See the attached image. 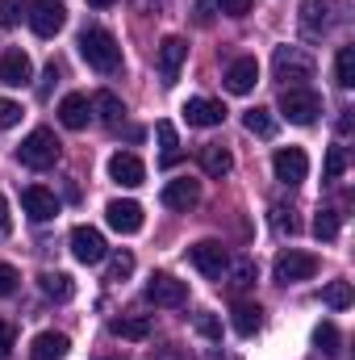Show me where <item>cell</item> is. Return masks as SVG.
Listing matches in <instances>:
<instances>
[{
  "instance_id": "obj_1",
  "label": "cell",
  "mask_w": 355,
  "mask_h": 360,
  "mask_svg": "<svg viewBox=\"0 0 355 360\" xmlns=\"http://www.w3.org/2000/svg\"><path fill=\"white\" fill-rule=\"evenodd\" d=\"M76 46H80V59L88 63L92 72H100V76H117V72H121V46H117V38H113L105 25L80 30Z\"/></svg>"
},
{
  "instance_id": "obj_2",
  "label": "cell",
  "mask_w": 355,
  "mask_h": 360,
  "mask_svg": "<svg viewBox=\"0 0 355 360\" xmlns=\"http://www.w3.org/2000/svg\"><path fill=\"white\" fill-rule=\"evenodd\" d=\"M59 155H63V147H59L55 130H46V126H38L34 134H25V139H21V147H17V160H21L25 168H34V172L55 168V160H59Z\"/></svg>"
},
{
  "instance_id": "obj_3",
  "label": "cell",
  "mask_w": 355,
  "mask_h": 360,
  "mask_svg": "<svg viewBox=\"0 0 355 360\" xmlns=\"http://www.w3.org/2000/svg\"><path fill=\"white\" fill-rule=\"evenodd\" d=\"M272 72H276V80H284L288 89H297L301 80L314 76V55H309L305 46H276V55H272Z\"/></svg>"
},
{
  "instance_id": "obj_4",
  "label": "cell",
  "mask_w": 355,
  "mask_h": 360,
  "mask_svg": "<svg viewBox=\"0 0 355 360\" xmlns=\"http://www.w3.org/2000/svg\"><path fill=\"white\" fill-rule=\"evenodd\" d=\"M318 113H322V96H318L314 89L297 84V89L280 92V117H288L293 126H314Z\"/></svg>"
},
{
  "instance_id": "obj_5",
  "label": "cell",
  "mask_w": 355,
  "mask_h": 360,
  "mask_svg": "<svg viewBox=\"0 0 355 360\" xmlns=\"http://www.w3.org/2000/svg\"><path fill=\"white\" fill-rule=\"evenodd\" d=\"M339 21H343V4L339 0H301V30L309 38L330 34Z\"/></svg>"
},
{
  "instance_id": "obj_6",
  "label": "cell",
  "mask_w": 355,
  "mask_h": 360,
  "mask_svg": "<svg viewBox=\"0 0 355 360\" xmlns=\"http://www.w3.org/2000/svg\"><path fill=\"white\" fill-rule=\"evenodd\" d=\"M188 264L201 272V276H209V281H222L226 269H230V256H226V248L217 239H201V243L188 248Z\"/></svg>"
},
{
  "instance_id": "obj_7",
  "label": "cell",
  "mask_w": 355,
  "mask_h": 360,
  "mask_svg": "<svg viewBox=\"0 0 355 360\" xmlns=\"http://www.w3.org/2000/svg\"><path fill=\"white\" fill-rule=\"evenodd\" d=\"M272 272H276V281H280V285H297V281H309V276L318 272V256L288 248V252H280V256H276Z\"/></svg>"
},
{
  "instance_id": "obj_8",
  "label": "cell",
  "mask_w": 355,
  "mask_h": 360,
  "mask_svg": "<svg viewBox=\"0 0 355 360\" xmlns=\"http://www.w3.org/2000/svg\"><path fill=\"white\" fill-rule=\"evenodd\" d=\"M67 25V8L59 0H29V30L38 38H55Z\"/></svg>"
},
{
  "instance_id": "obj_9",
  "label": "cell",
  "mask_w": 355,
  "mask_h": 360,
  "mask_svg": "<svg viewBox=\"0 0 355 360\" xmlns=\"http://www.w3.org/2000/svg\"><path fill=\"white\" fill-rule=\"evenodd\" d=\"M272 172L280 184H288V188H297L301 180L309 176V155L301 151V147H280L276 155H272Z\"/></svg>"
},
{
  "instance_id": "obj_10",
  "label": "cell",
  "mask_w": 355,
  "mask_h": 360,
  "mask_svg": "<svg viewBox=\"0 0 355 360\" xmlns=\"http://www.w3.org/2000/svg\"><path fill=\"white\" fill-rule=\"evenodd\" d=\"M72 256L80 264H100L109 256V243H105V235L96 226H76L72 231Z\"/></svg>"
},
{
  "instance_id": "obj_11",
  "label": "cell",
  "mask_w": 355,
  "mask_h": 360,
  "mask_svg": "<svg viewBox=\"0 0 355 360\" xmlns=\"http://www.w3.org/2000/svg\"><path fill=\"white\" fill-rule=\"evenodd\" d=\"M21 210L34 222H51V218H59V197L51 188H42V184H25L21 188Z\"/></svg>"
},
{
  "instance_id": "obj_12",
  "label": "cell",
  "mask_w": 355,
  "mask_h": 360,
  "mask_svg": "<svg viewBox=\"0 0 355 360\" xmlns=\"http://www.w3.org/2000/svg\"><path fill=\"white\" fill-rule=\"evenodd\" d=\"M184 122L196 126V130L222 126L226 122V105L222 101H209V96H192V101H184Z\"/></svg>"
},
{
  "instance_id": "obj_13",
  "label": "cell",
  "mask_w": 355,
  "mask_h": 360,
  "mask_svg": "<svg viewBox=\"0 0 355 360\" xmlns=\"http://www.w3.org/2000/svg\"><path fill=\"white\" fill-rule=\"evenodd\" d=\"M147 302L151 306H184L188 302V285L168 276V272H155L151 285H147Z\"/></svg>"
},
{
  "instance_id": "obj_14",
  "label": "cell",
  "mask_w": 355,
  "mask_h": 360,
  "mask_svg": "<svg viewBox=\"0 0 355 360\" xmlns=\"http://www.w3.org/2000/svg\"><path fill=\"white\" fill-rule=\"evenodd\" d=\"M29 80H34V63H29V55L17 51V46L4 51V55H0V84H4V89H25Z\"/></svg>"
},
{
  "instance_id": "obj_15",
  "label": "cell",
  "mask_w": 355,
  "mask_h": 360,
  "mask_svg": "<svg viewBox=\"0 0 355 360\" xmlns=\"http://www.w3.org/2000/svg\"><path fill=\"white\" fill-rule=\"evenodd\" d=\"M105 218H109V226L117 231V235H138L142 231V205L138 201H109L105 205Z\"/></svg>"
},
{
  "instance_id": "obj_16",
  "label": "cell",
  "mask_w": 355,
  "mask_h": 360,
  "mask_svg": "<svg viewBox=\"0 0 355 360\" xmlns=\"http://www.w3.org/2000/svg\"><path fill=\"white\" fill-rule=\"evenodd\" d=\"M184 59H188V42H184L180 34H168V38L159 42V76H163V84H176Z\"/></svg>"
},
{
  "instance_id": "obj_17",
  "label": "cell",
  "mask_w": 355,
  "mask_h": 360,
  "mask_svg": "<svg viewBox=\"0 0 355 360\" xmlns=\"http://www.w3.org/2000/svg\"><path fill=\"white\" fill-rule=\"evenodd\" d=\"M226 89L234 92V96H247V92L260 84V63H255V55H243V59H234L230 68H226Z\"/></svg>"
},
{
  "instance_id": "obj_18",
  "label": "cell",
  "mask_w": 355,
  "mask_h": 360,
  "mask_svg": "<svg viewBox=\"0 0 355 360\" xmlns=\"http://www.w3.org/2000/svg\"><path fill=\"white\" fill-rule=\"evenodd\" d=\"M196 201H201V184H196V180L180 176V180H168V184H163V205H168V210L188 214Z\"/></svg>"
},
{
  "instance_id": "obj_19",
  "label": "cell",
  "mask_w": 355,
  "mask_h": 360,
  "mask_svg": "<svg viewBox=\"0 0 355 360\" xmlns=\"http://www.w3.org/2000/svg\"><path fill=\"white\" fill-rule=\"evenodd\" d=\"M59 122H63L67 130H84L92 122V101L84 92H67V96L59 101Z\"/></svg>"
},
{
  "instance_id": "obj_20",
  "label": "cell",
  "mask_w": 355,
  "mask_h": 360,
  "mask_svg": "<svg viewBox=\"0 0 355 360\" xmlns=\"http://www.w3.org/2000/svg\"><path fill=\"white\" fill-rule=\"evenodd\" d=\"M109 176L117 180V184H126V188H138V184L147 180V168H142V160H138V155L117 151V155L109 160Z\"/></svg>"
},
{
  "instance_id": "obj_21",
  "label": "cell",
  "mask_w": 355,
  "mask_h": 360,
  "mask_svg": "<svg viewBox=\"0 0 355 360\" xmlns=\"http://www.w3.org/2000/svg\"><path fill=\"white\" fill-rule=\"evenodd\" d=\"M67 348H72V340H67L63 331H42V335H34V344H29V360H63Z\"/></svg>"
},
{
  "instance_id": "obj_22",
  "label": "cell",
  "mask_w": 355,
  "mask_h": 360,
  "mask_svg": "<svg viewBox=\"0 0 355 360\" xmlns=\"http://www.w3.org/2000/svg\"><path fill=\"white\" fill-rule=\"evenodd\" d=\"M230 327H234L243 340H251V335L264 327V310H260L255 302H239V306H234V314H230Z\"/></svg>"
},
{
  "instance_id": "obj_23",
  "label": "cell",
  "mask_w": 355,
  "mask_h": 360,
  "mask_svg": "<svg viewBox=\"0 0 355 360\" xmlns=\"http://www.w3.org/2000/svg\"><path fill=\"white\" fill-rule=\"evenodd\" d=\"M201 168H205V176L222 180L230 168H234V155L226 151V147H217V143H209V147H201Z\"/></svg>"
},
{
  "instance_id": "obj_24",
  "label": "cell",
  "mask_w": 355,
  "mask_h": 360,
  "mask_svg": "<svg viewBox=\"0 0 355 360\" xmlns=\"http://www.w3.org/2000/svg\"><path fill=\"white\" fill-rule=\"evenodd\" d=\"M38 285H42V293L55 297V302H72V297H76V281H72L67 272H42Z\"/></svg>"
},
{
  "instance_id": "obj_25",
  "label": "cell",
  "mask_w": 355,
  "mask_h": 360,
  "mask_svg": "<svg viewBox=\"0 0 355 360\" xmlns=\"http://www.w3.org/2000/svg\"><path fill=\"white\" fill-rule=\"evenodd\" d=\"M109 331H113L117 340H134V344H138V340H147V335H151V319H147V314L113 319V323H109Z\"/></svg>"
},
{
  "instance_id": "obj_26",
  "label": "cell",
  "mask_w": 355,
  "mask_h": 360,
  "mask_svg": "<svg viewBox=\"0 0 355 360\" xmlns=\"http://www.w3.org/2000/svg\"><path fill=\"white\" fill-rule=\"evenodd\" d=\"M92 109H96V117H100L105 126H117V122L126 117V105L117 101V92H96V96H92Z\"/></svg>"
},
{
  "instance_id": "obj_27",
  "label": "cell",
  "mask_w": 355,
  "mask_h": 360,
  "mask_svg": "<svg viewBox=\"0 0 355 360\" xmlns=\"http://www.w3.org/2000/svg\"><path fill=\"white\" fill-rule=\"evenodd\" d=\"M339 226H343L339 210H318V218H314V235H318L322 243H335V239H339Z\"/></svg>"
},
{
  "instance_id": "obj_28",
  "label": "cell",
  "mask_w": 355,
  "mask_h": 360,
  "mask_svg": "<svg viewBox=\"0 0 355 360\" xmlns=\"http://www.w3.org/2000/svg\"><path fill=\"white\" fill-rule=\"evenodd\" d=\"M243 126H247L255 139H272V134H276V117H272V109H247Z\"/></svg>"
},
{
  "instance_id": "obj_29",
  "label": "cell",
  "mask_w": 355,
  "mask_h": 360,
  "mask_svg": "<svg viewBox=\"0 0 355 360\" xmlns=\"http://www.w3.org/2000/svg\"><path fill=\"white\" fill-rule=\"evenodd\" d=\"M335 80H339V89H351L355 84V46H339V55H335Z\"/></svg>"
},
{
  "instance_id": "obj_30",
  "label": "cell",
  "mask_w": 355,
  "mask_h": 360,
  "mask_svg": "<svg viewBox=\"0 0 355 360\" xmlns=\"http://www.w3.org/2000/svg\"><path fill=\"white\" fill-rule=\"evenodd\" d=\"M314 344H318V352H322V356H339V344H343V335H339V327H335V323H318V331H314Z\"/></svg>"
},
{
  "instance_id": "obj_31",
  "label": "cell",
  "mask_w": 355,
  "mask_h": 360,
  "mask_svg": "<svg viewBox=\"0 0 355 360\" xmlns=\"http://www.w3.org/2000/svg\"><path fill=\"white\" fill-rule=\"evenodd\" d=\"M351 281H330V285H326V289H322V302H326V306H330V310H347V306H351Z\"/></svg>"
},
{
  "instance_id": "obj_32",
  "label": "cell",
  "mask_w": 355,
  "mask_h": 360,
  "mask_svg": "<svg viewBox=\"0 0 355 360\" xmlns=\"http://www.w3.org/2000/svg\"><path fill=\"white\" fill-rule=\"evenodd\" d=\"M226 272H230V289H234V293H239V289H251V285H255V276H260L255 260H234Z\"/></svg>"
},
{
  "instance_id": "obj_33",
  "label": "cell",
  "mask_w": 355,
  "mask_h": 360,
  "mask_svg": "<svg viewBox=\"0 0 355 360\" xmlns=\"http://www.w3.org/2000/svg\"><path fill=\"white\" fill-rule=\"evenodd\" d=\"M155 134H159V147H163V164L172 168V164L180 160V139H176V126H172V122H159V126H155Z\"/></svg>"
},
{
  "instance_id": "obj_34",
  "label": "cell",
  "mask_w": 355,
  "mask_h": 360,
  "mask_svg": "<svg viewBox=\"0 0 355 360\" xmlns=\"http://www.w3.org/2000/svg\"><path fill=\"white\" fill-rule=\"evenodd\" d=\"M343 172H347V147H330V151H326V168H322V176L339 180Z\"/></svg>"
},
{
  "instance_id": "obj_35",
  "label": "cell",
  "mask_w": 355,
  "mask_h": 360,
  "mask_svg": "<svg viewBox=\"0 0 355 360\" xmlns=\"http://www.w3.org/2000/svg\"><path fill=\"white\" fill-rule=\"evenodd\" d=\"M134 272V256L130 252H117L113 260H109V281H126Z\"/></svg>"
},
{
  "instance_id": "obj_36",
  "label": "cell",
  "mask_w": 355,
  "mask_h": 360,
  "mask_svg": "<svg viewBox=\"0 0 355 360\" xmlns=\"http://www.w3.org/2000/svg\"><path fill=\"white\" fill-rule=\"evenodd\" d=\"M21 8H25V0H0V30H13L21 21Z\"/></svg>"
},
{
  "instance_id": "obj_37",
  "label": "cell",
  "mask_w": 355,
  "mask_h": 360,
  "mask_svg": "<svg viewBox=\"0 0 355 360\" xmlns=\"http://www.w3.org/2000/svg\"><path fill=\"white\" fill-rule=\"evenodd\" d=\"M272 226H276L280 235H284V231H288V235H297V218H293V210L276 205V210H272Z\"/></svg>"
},
{
  "instance_id": "obj_38",
  "label": "cell",
  "mask_w": 355,
  "mask_h": 360,
  "mask_svg": "<svg viewBox=\"0 0 355 360\" xmlns=\"http://www.w3.org/2000/svg\"><path fill=\"white\" fill-rule=\"evenodd\" d=\"M21 122V105L17 101H0V130H13Z\"/></svg>"
},
{
  "instance_id": "obj_39",
  "label": "cell",
  "mask_w": 355,
  "mask_h": 360,
  "mask_svg": "<svg viewBox=\"0 0 355 360\" xmlns=\"http://www.w3.org/2000/svg\"><path fill=\"white\" fill-rule=\"evenodd\" d=\"M196 331H201L205 340H222V323H217L213 314H196Z\"/></svg>"
},
{
  "instance_id": "obj_40",
  "label": "cell",
  "mask_w": 355,
  "mask_h": 360,
  "mask_svg": "<svg viewBox=\"0 0 355 360\" xmlns=\"http://www.w3.org/2000/svg\"><path fill=\"white\" fill-rule=\"evenodd\" d=\"M17 281H21V276H17V269L0 260V297H8V293L17 289Z\"/></svg>"
},
{
  "instance_id": "obj_41",
  "label": "cell",
  "mask_w": 355,
  "mask_h": 360,
  "mask_svg": "<svg viewBox=\"0 0 355 360\" xmlns=\"http://www.w3.org/2000/svg\"><path fill=\"white\" fill-rule=\"evenodd\" d=\"M213 4H217L226 17H247V13H251V0H213Z\"/></svg>"
},
{
  "instance_id": "obj_42",
  "label": "cell",
  "mask_w": 355,
  "mask_h": 360,
  "mask_svg": "<svg viewBox=\"0 0 355 360\" xmlns=\"http://www.w3.org/2000/svg\"><path fill=\"white\" fill-rule=\"evenodd\" d=\"M13 344H17V327L13 323H0V360L13 352Z\"/></svg>"
},
{
  "instance_id": "obj_43",
  "label": "cell",
  "mask_w": 355,
  "mask_h": 360,
  "mask_svg": "<svg viewBox=\"0 0 355 360\" xmlns=\"http://www.w3.org/2000/svg\"><path fill=\"white\" fill-rule=\"evenodd\" d=\"M13 235V214H8V201L0 197V239H8Z\"/></svg>"
},
{
  "instance_id": "obj_44",
  "label": "cell",
  "mask_w": 355,
  "mask_h": 360,
  "mask_svg": "<svg viewBox=\"0 0 355 360\" xmlns=\"http://www.w3.org/2000/svg\"><path fill=\"white\" fill-rule=\"evenodd\" d=\"M92 8H109V4H113V0H88Z\"/></svg>"
},
{
  "instance_id": "obj_45",
  "label": "cell",
  "mask_w": 355,
  "mask_h": 360,
  "mask_svg": "<svg viewBox=\"0 0 355 360\" xmlns=\"http://www.w3.org/2000/svg\"><path fill=\"white\" fill-rule=\"evenodd\" d=\"M109 360H121V356H109Z\"/></svg>"
}]
</instances>
